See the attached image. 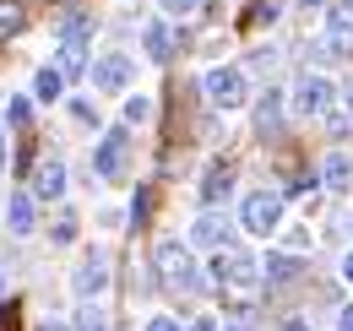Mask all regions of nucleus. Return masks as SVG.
Wrapping results in <instances>:
<instances>
[{"label": "nucleus", "instance_id": "nucleus-1", "mask_svg": "<svg viewBox=\"0 0 353 331\" xmlns=\"http://www.w3.org/2000/svg\"><path fill=\"white\" fill-rule=\"evenodd\" d=\"M212 277H218V288L228 293V304L245 315V310H250V299H256V288H261V261H256V255H245V250H218Z\"/></svg>", "mask_w": 353, "mask_h": 331}, {"label": "nucleus", "instance_id": "nucleus-2", "mask_svg": "<svg viewBox=\"0 0 353 331\" xmlns=\"http://www.w3.org/2000/svg\"><path fill=\"white\" fill-rule=\"evenodd\" d=\"M152 266H158V283L174 293H196L201 288V266H196V255H190V239H163V245L152 250Z\"/></svg>", "mask_w": 353, "mask_h": 331}, {"label": "nucleus", "instance_id": "nucleus-3", "mask_svg": "<svg viewBox=\"0 0 353 331\" xmlns=\"http://www.w3.org/2000/svg\"><path fill=\"white\" fill-rule=\"evenodd\" d=\"M201 92H207V103L212 109H245V71L239 66H212L207 77H201Z\"/></svg>", "mask_w": 353, "mask_h": 331}, {"label": "nucleus", "instance_id": "nucleus-4", "mask_svg": "<svg viewBox=\"0 0 353 331\" xmlns=\"http://www.w3.org/2000/svg\"><path fill=\"white\" fill-rule=\"evenodd\" d=\"M239 223L266 239V234H277V223H283V196L277 190H256V196H245V207H239Z\"/></svg>", "mask_w": 353, "mask_h": 331}, {"label": "nucleus", "instance_id": "nucleus-5", "mask_svg": "<svg viewBox=\"0 0 353 331\" xmlns=\"http://www.w3.org/2000/svg\"><path fill=\"white\" fill-rule=\"evenodd\" d=\"M109 250H88L82 261H77V272H71V288H77V299H98V293L109 288Z\"/></svg>", "mask_w": 353, "mask_h": 331}, {"label": "nucleus", "instance_id": "nucleus-6", "mask_svg": "<svg viewBox=\"0 0 353 331\" xmlns=\"http://www.w3.org/2000/svg\"><path fill=\"white\" fill-rule=\"evenodd\" d=\"M332 98H337V87L326 82V77H299V87H294V114H326L332 109Z\"/></svg>", "mask_w": 353, "mask_h": 331}, {"label": "nucleus", "instance_id": "nucleus-7", "mask_svg": "<svg viewBox=\"0 0 353 331\" xmlns=\"http://www.w3.org/2000/svg\"><path fill=\"white\" fill-rule=\"evenodd\" d=\"M125 147H131V136H125V130H109V136L98 141V152H92V174H98V179H120V174H125Z\"/></svg>", "mask_w": 353, "mask_h": 331}, {"label": "nucleus", "instance_id": "nucleus-8", "mask_svg": "<svg viewBox=\"0 0 353 331\" xmlns=\"http://www.w3.org/2000/svg\"><path fill=\"white\" fill-rule=\"evenodd\" d=\"M136 77L131 54H103V60H92V87H103V92H125Z\"/></svg>", "mask_w": 353, "mask_h": 331}, {"label": "nucleus", "instance_id": "nucleus-9", "mask_svg": "<svg viewBox=\"0 0 353 331\" xmlns=\"http://www.w3.org/2000/svg\"><path fill=\"white\" fill-rule=\"evenodd\" d=\"M223 245H228V217L218 207H207L190 223V250H223Z\"/></svg>", "mask_w": 353, "mask_h": 331}, {"label": "nucleus", "instance_id": "nucleus-10", "mask_svg": "<svg viewBox=\"0 0 353 331\" xmlns=\"http://www.w3.org/2000/svg\"><path fill=\"white\" fill-rule=\"evenodd\" d=\"M65 179H71V174H65V163H60V158H44V163L33 168V196L60 201V196H65Z\"/></svg>", "mask_w": 353, "mask_h": 331}, {"label": "nucleus", "instance_id": "nucleus-11", "mask_svg": "<svg viewBox=\"0 0 353 331\" xmlns=\"http://www.w3.org/2000/svg\"><path fill=\"white\" fill-rule=\"evenodd\" d=\"M6 223H11V234H17V239H28V234L39 228V212H33V196H6Z\"/></svg>", "mask_w": 353, "mask_h": 331}, {"label": "nucleus", "instance_id": "nucleus-12", "mask_svg": "<svg viewBox=\"0 0 353 331\" xmlns=\"http://www.w3.org/2000/svg\"><path fill=\"white\" fill-rule=\"evenodd\" d=\"M228 190H234V168L228 163H212L207 174H201V201H207V207H218Z\"/></svg>", "mask_w": 353, "mask_h": 331}, {"label": "nucleus", "instance_id": "nucleus-13", "mask_svg": "<svg viewBox=\"0 0 353 331\" xmlns=\"http://www.w3.org/2000/svg\"><path fill=\"white\" fill-rule=\"evenodd\" d=\"M326 190L332 196H353V158L348 152H332L326 158Z\"/></svg>", "mask_w": 353, "mask_h": 331}, {"label": "nucleus", "instance_id": "nucleus-14", "mask_svg": "<svg viewBox=\"0 0 353 331\" xmlns=\"http://www.w3.org/2000/svg\"><path fill=\"white\" fill-rule=\"evenodd\" d=\"M147 54H152L158 66H169V54H174V33H169V22H147Z\"/></svg>", "mask_w": 353, "mask_h": 331}, {"label": "nucleus", "instance_id": "nucleus-15", "mask_svg": "<svg viewBox=\"0 0 353 331\" xmlns=\"http://www.w3.org/2000/svg\"><path fill=\"white\" fill-rule=\"evenodd\" d=\"M294 272H299V255H283V250H272V255L261 261V277H266V283H288Z\"/></svg>", "mask_w": 353, "mask_h": 331}, {"label": "nucleus", "instance_id": "nucleus-16", "mask_svg": "<svg viewBox=\"0 0 353 331\" xmlns=\"http://www.w3.org/2000/svg\"><path fill=\"white\" fill-rule=\"evenodd\" d=\"M326 28H332L337 39H353V0H332V6H326Z\"/></svg>", "mask_w": 353, "mask_h": 331}, {"label": "nucleus", "instance_id": "nucleus-17", "mask_svg": "<svg viewBox=\"0 0 353 331\" xmlns=\"http://www.w3.org/2000/svg\"><path fill=\"white\" fill-rule=\"evenodd\" d=\"M28 28V11H22V0H0V39H17Z\"/></svg>", "mask_w": 353, "mask_h": 331}, {"label": "nucleus", "instance_id": "nucleus-18", "mask_svg": "<svg viewBox=\"0 0 353 331\" xmlns=\"http://www.w3.org/2000/svg\"><path fill=\"white\" fill-rule=\"evenodd\" d=\"M60 92H65V77H60V71H39V77H33V98H39V103H54V98H60Z\"/></svg>", "mask_w": 353, "mask_h": 331}, {"label": "nucleus", "instance_id": "nucleus-19", "mask_svg": "<svg viewBox=\"0 0 353 331\" xmlns=\"http://www.w3.org/2000/svg\"><path fill=\"white\" fill-rule=\"evenodd\" d=\"M277 120H283V98H277V92H266L261 109H256V125H261V130H272Z\"/></svg>", "mask_w": 353, "mask_h": 331}, {"label": "nucleus", "instance_id": "nucleus-20", "mask_svg": "<svg viewBox=\"0 0 353 331\" xmlns=\"http://www.w3.org/2000/svg\"><path fill=\"white\" fill-rule=\"evenodd\" d=\"M49 239H54V245H71V239H77V212H60L54 228H49Z\"/></svg>", "mask_w": 353, "mask_h": 331}, {"label": "nucleus", "instance_id": "nucleus-21", "mask_svg": "<svg viewBox=\"0 0 353 331\" xmlns=\"http://www.w3.org/2000/svg\"><path fill=\"white\" fill-rule=\"evenodd\" d=\"M147 120H152V98H141V92L125 98V125H147Z\"/></svg>", "mask_w": 353, "mask_h": 331}, {"label": "nucleus", "instance_id": "nucleus-22", "mask_svg": "<svg viewBox=\"0 0 353 331\" xmlns=\"http://www.w3.org/2000/svg\"><path fill=\"white\" fill-rule=\"evenodd\" d=\"M77 331H109V321H103V310H98V304H82V315H77Z\"/></svg>", "mask_w": 353, "mask_h": 331}, {"label": "nucleus", "instance_id": "nucleus-23", "mask_svg": "<svg viewBox=\"0 0 353 331\" xmlns=\"http://www.w3.org/2000/svg\"><path fill=\"white\" fill-rule=\"evenodd\" d=\"M71 120H77V125H98V109H92V98H71Z\"/></svg>", "mask_w": 353, "mask_h": 331}, {"label": "nucleus", "instance_id": "nucleus-24", "mask_svg": "<svg viewBox=\"0 0 353 331\" xmlns=\"http://www.w3.org/2000/svg\"><path fill=\"white\" fill-rule=\"evenodd\" d=\"M6 120H11V125H28V120H33V103H28V98H11V103H6Z\"/></svg>", "mask_w": 353, "mask_h": 331}, {"label": "nucleus", "instance_id": "nucleus-25", "mask_svg": "<svg viewBox=\"0 0 353 331\" xmlns=\"http://www.w3.org/2000/svg\"><path fill=\"white\" fill-rule=\"evenodd\" d=\"M196 6H201V0H163V11H169V17H185V11H196Z\"/></svg>", "mask_w": 353, "mask_h": 331}, {"label": "nucleus", "instance_id": "nucleus-26", "mask_svg": "<svg viewBox=\"0 0 353 331\" xmlns=\"http://www.w3.org/2000/svg\"><path fill=\"white\" fill-rule=\"evenodd\" d=\"M141 331H179V321H169V315H152V321H147Z\"/></svg>", "mask_w": 353, "mask_h": 331}, {"label": "nucleus", "instance_id": "nucleus-27", "mask_svg": "<svg viewBox=\"0 0 353 331\" xmlns=\"http://www.w3.org/2000/svg\"><path fill=\"white\" fill-rule=\"evenodd\" d=\"M337 331H353V304H343V310H337Z\"/></svg>", "mask_w": 353, "mask_h": 331}, {"label": "nucleus", "instance_id": "nucleus-28", "mask_svg": "<svg viewBox=\"0 0 353 331\" xmlns=\"http://www.w3.org/2000/svg\"><path fill=\"white\" fill-rule=\"evenodd\" d=\"M11 163V136H6V125H0V168Z\"/></svg>", "mask_w": 353, "mask_h": 331}, {"label": "nucleus", "instance_id": "nucleus-29", "mask_svg": "<svg viewBox=\"0 0 353 331\" xmlns=\"http://www.w3.org/2000/svg\"><path fill=\"white\" fill-rule=\"evenodd\" d=\"M283 331H310V321H299V315H294V321H283Z\"/></svg>", "mask_w": 353, "mask_h": 331}, {"label": "nucleus", "instance_id": "nucleus-30", "mask_svg": "<svg viewBox=\"0 0 353 331\" xmlns=\"http://www.w3.org/2000/svg\"><path fill=\"white\" fill-rule=\"evenodd\" d=\"M343 277H348V283H353V250H348V255H343Z\"/></svg>", "mask_w": 353, "mask_h": 331}, {"label": "nucleus", "instance_id": "nucleus-31", "mask_svg": "<svg viewBox=\"0 0 353 331\" xmlns=\"http://www.w3.org/2000/svg\"><path fill=\"white\" fill-rule=\"evenodd\" d=\"M39 331H65V321H44V326H39Z\"/></svg>", "mask_w": 353, "mask_h": 331}, {"label": "nucleus", "instance_id": "nucleus-32", "mask_svg": "<svg viewBox=\"0 0 353 331\" xmlns=\"http://www.w3.org/2000/svg\"><path fill=\"white\" fill-rule=\"evenodd\" d=\"M212 326H218V321H196V326H190V331H212Z\"/></svg>", "mask_w": 353, "mask_h": 331}, {"label": "nucleus", "instance_id": "nucleus-33", "mask_svg": "<svg viewBox=\"0 0 353 331\" xmlns=\"http://www.w3.org/2000/svg\"><path fill=\"white\" fill-rule=\"evenodd\" d=\"M299 6H305V11H315V6H321V0H299Z\"/></svg>", "mask_w": 353, "mask_h": 331}, {"label": "nucleus", "instance_id": "nucleus-34", "mask_svg": "<svg viewBox=\"0 0 353 331\" xmlns=\"http://www.w3.org/2000/svg\"><path fill=\"white\" fill-rule=\"evenodd\" d=\"M348 114H353V87H348Z\"/></svg>", "mask_w": 353, "mask_h": 331}, {"label": "nucleus", "instance_id": "nucleus-35", "mask_svg": "<svg viewBox=\"0 0 353 331\" xmlns=\"http://www.w3.org/2000/svg\"><path fill=\"white\" fill-rule=\"evenodd\" d=\"M0 299H6V277H0Z\"/></svg>", "mask_w": 353, "mask_h": 331}, {"label": "nucleus", "instance_id": "nucleus-36", "mask_svg": "<svg viewBox=\"0 0 353 331\" xmlns=\"http://www.w3.org/2000/svg\"><path fill=\"white\" fill-rule=\"evenodd\" d=\"M223 331H239V326H223Z\"/></svg>", "mask_w": 353, "mask_h": 331}]
</instances>
